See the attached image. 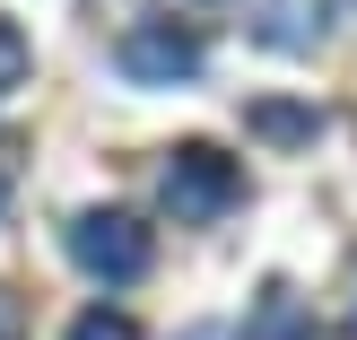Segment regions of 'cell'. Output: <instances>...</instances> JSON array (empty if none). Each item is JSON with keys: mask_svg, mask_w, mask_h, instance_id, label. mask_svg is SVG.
<instances>
[{"mask_svg": "<svg viewBox=\"0 0 357 340\" xmlns=\"http://www.w3.org/2000/svg\"><path fill=\"white\" fill-rule=\"evenodd\" d=\"M0 192H9V184H0Z\"/></svg>", "mask_w": 357, "mask_h": 340, "instance_id": "cell-12", "label": "cell"}, {"mask_svg": "<svg viewBox=\"0 0 357 340\" xmlns=\"http://www.w3.org/2000/svg\"><path fill=\"white\" fill-rule=\"evenodd\" d=\"M244 340H314V323H305V297H296L288 279H271V288L253 297V323H244Z\"/></svg>", "mask_w": 357, "mask_h": 340, "instance_id": "cell-5", "label": "cell"}, {"mask_svg": "<svg viewBox=\"0 0 357 340\" xmlns=\"http://www.w3.org/2000/svg\"><path fill=\"white\" fill-rule=\"evenodd\" d=\"M70 340H139V323H131V314H105V306H87L79 323H70Z\"/></svg>", "mask_w": 357, "mask_h": 340, "instance_id": "cell-8", "label": "cell"}, {"mask_svg": "<svg viewBox=\"0 0 357 340\" xmlns=\"http://www.w3.org/2000/svg\"><path fill=\"white\" fill-rule=\"evenodd\" d=\"M244 131H261V140H314L323 114H314V105H244Z\"/></svg>", "mask_w": 357, "mask_h": 340, "instance_id": "cell-6", "label": "cell"}, {"mask_svg": "<svg viewBox=\"0 0 357 340\" xmlns=\"http://www.w3.org/2000/svg\"><path fill=\"white\" fill-rule=\"evenodd\" d=\"M183 340H236V332H227V323H192Z\"/></svg>", "mask_w": 357, "mask_h": 340, "instance_id": "cell-11", "label": "cell"}, {"mask_svg": "<svg viewBox=\"0 0 357 340\" xmlns=\"http://www.w3.org/2000/svg\"><path fill=\"white\" fill-rule=\"evenodd\" d=\"M26 70H35V44L0 17V96H9V87H26Z\"/></svg>", "mask_w": 357, "mask_h": 340, "instance_id": "cell-7", "label": "cell"}, {"mask_svg": "<svg viewBox=\"0 0 357 340\" xmlns=\"http://www.w3.org/2000/svg\"><path fill=\"white\" fill-rule=\"evenodd\" d=\"M114 61H122V79H139V87H183V79H201V35H192L183 17H139V27H122Z\"/></svg>", "mask_w": 357, "mask_h": 340, "instance_id": "cell-3", "label": "cell"}, {"mask_svg": "<svg viewBox=\"0 0 357 340\" xmlns=\"http://www.w3.org/2000/svg\"><path fill=\"white\" fill-rule=\"evenodd\" d=\"M244 27L271 52H314L323 44V0H244Z\"/></svg>", "mask_w": 357, "mask_h": 340, "instance_id": "cell-4", "label": "cell"}, {"mask_svg": "<svg viewBox=\"0 0 357 340\" xmlns=\"http://www.w3.org/2000/svg\"><path fill=\"white\" fill-rule=\"evenodd\" d=\"M157 192H166V209L183 227H209V219H227V209L244 201V166L227 149H209V140H183V149L166 157V175H157Z\"/></svg>", "mask_w": 357, "mask_h": 340, "instance_id": "cell-1", "label": "cell"}, {"mask_svg": "<svg viewBox=\"0 0 357 340\" xmlns=\"http://www.w3.org/2000/svg\"><path fill=\"white\" fill-rule=\"evenodd\" d=\"M70 262H79L87 279H139L157 262L149 227L131 219V209H79L70 219Z\"/></svg>", "mask_w": 357, "mask_h": 340, "instance_id": "cell-2", "label": "cell"}, {"mask_svg": "<svg viewBox=\"0 0 357 340\" xmlns=\"http://www.w3.org/2000/svg\"><path fill=\"white\" fill-rule=\"evenodd\" d=\"M0 340H26V297L0 288Z\"/></svg>", "mask_w": 357, "mask_h": 340, "instance_id": "cell-9", "label": "cell"}, {"mask_svg": "<svg viewBox=\"0 0 357 340\" xmlns=\"http://www.w3.org/2000/svg\"><path fill=\"white\" fill-rule=\"evenodd\" d=\"M340 297H349V306H340V323L357 332V262H349V288H340Z\"/></svg>", "mask_w": 357, "mask_h": 340, "instance_id": "cell-10", "label": "cell"}]
</instances>
